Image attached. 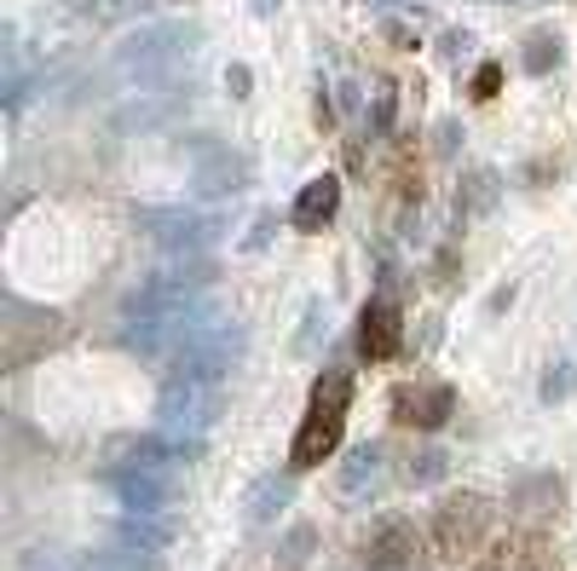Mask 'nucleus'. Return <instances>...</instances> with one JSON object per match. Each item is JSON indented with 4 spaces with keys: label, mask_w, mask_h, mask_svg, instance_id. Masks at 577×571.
Masks as SVG:
<instances>
[{
    "label": "nucleus",
    "mask_w": 577,
    "mask_h": 571,
    "mask_svg": "<svg viewBox=\"0 0 577 571\" xmlns=\"http://www.w3.org/2000/svg\"><path fill=\"white\" fill-rule=\"evenodd\" d=\"M249 156H237L231 144H214V139H197L191 144V186L197 196H237L249 186Z\"/></svg>",
    "instance_id": "nucleus-8"
},
{
    "label": "nucleus",
    "mask_w": 577,
    "mask_h": 571,
    "mask_svg": "<svg viewBox=\"0 0 577 571\" xmlns=\"http://www.w3.org/2000/svg\"><path fill=\"white\" fill-rule=\"evenodd\" d=\"M393 110H399L393 87H376V134H393Z\"/></svg>",
    "instance_id": "nucleus-26"
},
{
    "label": "nucleus",
    "mask_w": 577,
    "mask_h": 571,
    "mask_svg": "<svg viewBox=\"0 0 577 571\" xmlns=\"http://www.w3.org/2000/svg\"><path fill=\"white\" fill-rule=\"evenodd\" d=\"M219 398H226V381H197V376H162V404H156V428L179 445L202 451V439L219 421Z\"/></svg>",
    "instance_id": "nucleus-2"
},
{
    "label": "nucleus",
    "mask_w": 577,
    "mask_h": 571,
    "mask_svg": "<svg viewBox=\"0 0 577 571\" xmlns=\"http://www.w3.org/2000/svg\"><path fill=\"white\" fill-rule=\"evenodd\" d=\"M514 508H526L531 520H543V513H554V508H561V479H554V473L519 479V485H514Z\"/></svg>",
    "instance_id": "nucleus-18"
},
{
    "label": "nucleus",
    "mask_w": 577,
    "mask_h": 571,
    "mask_svg": "<svg viewBox=\"0 0 577 571\" xmlns=\"http://www.w3.org/2000/svg\"><path fill=\"white\" fill-rule=\"evenodd\" d=\"M335 214H341V179H335V174L306 179V186H301V196H294V208H289L294 231H306V237H318Z\"/></svg>",
    "instance_id": "nucleus-15"
},
{
    "label": "nucleus",
    "mask_w": 577,
    "mask_h": 571,
    "mask_svg": "<svg viewBox=\"0 0 577 571\" xmlns=\"http://www.w3.org/2000/svg\"><path fill=\"white\" fill-rule=\"evenodd\" d=\"M272 226H277V219H272V214H260V219H254V231L243 237V249H266V237H272Z\"/></svg>",
    "instance_id": "nucleus-29"
},
{
    "label": "nucleus",
    "mask_w": 577,
    "mask_h": 571,
    "mask_svg": "<svg viewBox=\"0 0 577 571\" xmlns=\"http://www.w3.org/2000/svg\"><path fill=\"white\" fill-rule=\"evenodd\" d=\"M243 323L237 318H202L191 335L179 341V353L167 358V370L174 376H197V381H226L237 364H243Z\"/></svg>",
    "instance_id": "nucleus-3"
},
{
    "label": "nucleus",
    "mask_w": 577,
    "mask_h": 571,
    "mask_svg": "<svg viewBox=\"0 0 577 571\" xmlns=\"http://www.w3.org/2000/svg\"><path fill=\"white\" fill-rule=\"evenodd\" d=\"M116 537H122V548H134V555H145V560H162L167 548H174L179 525H174V513H127V508H122Z\"/></svg>",
    "instance_id": "nucleus-14"
},
{
    "label": "nucleus",
    "mask_w": 577,
    "mask_h": 571,
    "mask_svg": "<svg viewBox=\"0 0 577 571\" xmlns=\"http://www.w3.org/2000/svg\"><path fill=\"white\" fill-rule=\"evenodd\" d=\"M134 226L167 254H202L219 237V219L197 214V208H139Z\"/></svg>",
    "instance_id": "nucleus-7"
},
{
    "label": "nucleus",
    "mask_w": 577,
    "mask_h": 571,
    "mask_svg": "<svg viewBox=\"0 0 577 571\" xmlns=\"http://www.w3.org/2000/svg\"><path fill=\"white\" fill-rule=\"evenodd\" d=\"M312 543H318V531H312V525H294L289 537L277 543V560H284V566H306V560H312Z\"/></svg>",
    "instance_id": "nucleus-22"
},
{
    "label": "nucleus",
    "mask_w": 577,
    "mask_h": 571,
    "mask_svg": "<svg viewBox=\"0 0 577 571\" xmlns=\"http://www.w3.org/2000/svg\"><path fill=\"white\" fill-rule=\"evenodd\" d=\"M479 571H561V560L549 555L543 537H531V531H519V537H502L486 560H479Z\"/></svg>",
    "instance_id": "nucleus-16"
},
{
    "label": "nucleus",
    "mask_w": 577,
    "mask_h": 571,
    "mask_svg": "<svg viewBox=\"0 0 577 571\" xmlns=\"http://www.w3.org/2000/svg\"><path fill=\"white\" fill-rule=\"evenodd\" d=\"M497 87H502V64H479L474 69V99H497Z\"/></svg>",
    "instance_id": "nucleus-25"
},
{
    "label": "nucleus",
    "mask_w": 577,
    "mask_h": 571,
    "mask_svg": "<svg viewBox=\"0 0 577 571\" xmlns=\"http://www.w3.org/2000/svg\"><path fill=\"white\" fill-rule=\"evenodd\" d=\"M491 531V503L479 491H462V496H444L434 508V548L444 560H474L479 543Z\"/></svg>",
    "instance_id": "nucleus-4"
},
{
    "label": "nucleus",
    "mask_w": 577,
    "mask_h": 571,
    "mask_svg": "<svg viewBox=\"0 0 577 571\" xmlns=\"http://www.w3.org/2000/svg\"><path fill=\"white\" fill-rule=\"evenodd\" d=\"M347 404H352V376L347 370H324L312 381V404H306V421L289 445V468H318L341 451V433H347Z\"/></svg>",
    "instance_id": "nucleus-1"
},
{
    "label": "nucleus",
    "mask_w": 577,
    "mask_h": 571,
    "mask_svg": "<svg viewBox=\"0 0 577 571\" xmlns=\"http://www.w3.org/2000/svg\"><path fill=\"white\" fill-rule=\"evenodd\" d=\"M404 346V312L393 294H376V301H364L359 312V353L369 364H387Z\"/></svg>",
    "instance_id": "nucleus-13"
},
{
    "label": "nucleus",
    "mask_w": 577,
    "mask_h": 571,
    "mask_svg": "<svg viewBox=\"0 0 577 571\" xmlns=\"http://www.w3.org/2000/svg\"><path fill=\"white\" fill-rule=\"evenodd\" d=\"M191 456H197L191 445L167 439L162 428L156 433H122L104 445V473L110 468H179V462H191Z\"/></svg>",
    "instance_id": "nucleus-9"
},
{
    "label": "nucleus",
    "mask_w": 577,
    "mask_h": 571,
    "mask_svg": "<svg viewBox=\"0 0 577 571\" xmlns=\"http://www.w3.org/2000/svg\"><path fill=\"white\" fill-rule=\"evenodd\" d=\"M289 479H277V473H266V479H260V485L249 491V503H243V520L254 525V531H266L272 520H277V513H284L289 508Z\"/></svg>",
    "instance_id": "nucleus-17"
},
{
    "label": "nucleus",
    "mask_w": 577,
    "mask_h": 571,
    "mask_svg": "<svg viewBox=\"0 0 577 571\" xmlns=\"http://www.w3.org/2000/svg\"><path fill=\"white\" fill-rule=\"evenodd\" d=\"M76 571H145L134 548H99V555H87Z\"/></svg>",
    "instance_id": "nucleus-23"
},
{
    "label": "nucleus",
    "mask_w": 577,
    "mask_h": 571,
    "mask_svg": "<svg viewBox=\"0 0 577 571\" xmlns=\"http://www.w3.org/2000/svg\"><path fill=\"white\" fill-rule=\"evenodd\" d=\"M191 41H197V24H156V29H139L134 41L122 47V76H162L174 69L179 59H191Z\"/></svg>",
    "instance_id": "nucleus-6"
},
{
    "label": "nucleus",
    "mask_w": 577,
    "mask_h": 571,
    "mask_svg": "<svg viewBox=\"0 0 577 571\" xmlns=\"http://www.w3.org/2000/svg\"><path fill=\"white\" fill-rule=\"evenodd\" d=\"M537 398H543V404H561V398H572V364H549V370H543V381H537Z\"/></svg>",
    "instance_id": "nucleus-24"
},
{
    "label": "nucleus",
    "mask_w": 577,
    "mask_h": 571,
    "mask_svg": "<svg viewBox=\"0 0 577 571\" xmlns=\"http://www.w3.org/2000/svg\"><path fill=\"white\" fill-rule=\"evenodd\" d=\"M381 35H387L393 47H404V52L416 47V29H411V24H399V17H387V24H381Z\"/></svg>",
    "instance_id": "nucleus-27"
},
{
    "label": "nucleus",
    "mask_w": 577,
    "mask_h": 571,
    "mask_svg": "<svg viewBox=\"0 0 577 571\" xmlns=\"http://www.w3.org/2000/svg\"><path fill=\"white\" fill-rule=\"evenodd\" d=\"M381 491H387V451H381V445L347 451V462L335 468V496H341V503H352V508H369Z\"/></svg>",
    "instance_id": "nucleus-12"
},
{
    "label": "nucleus",
    "mask_w": 577,
    "mask_h": 571,
    "mask_svg": "<svg viewBox=\"0 0 577 571\" xmlns=\"http://www.w3.org/2000/svg\"><path fill=\"white\" fill-rule=\"evenodd\" d=\"M104 485L127 513H174L185 496L179 468H110Z\"/></svg>",
    "instance_id": "nucleus-5"
},
{
    "label": "nucleus",
    "mask_w": 577,
    "mask_h": 571,
    "mask_svg": "<svg viewBox=\"0 0 577 571\" xmlns=\"http://www.w3.org/2000/svg\"><path fill=\"white\" fill-rule=\"evenodd\" d=\"M451 416H456V393L444 381H404V386H393V421H404V428L434 433Z\"/></svg>",
    "instance_id": "nucleus-10"
},
{
    "label": "nucleus",
    "mask_w": 577,
    "mask_h": 571,
    "mask_svg": "<svg viewBox=\"0 0 577 571\" xmlns=\"http://www.w3.org/2000/svg\"><path fill=\"white\" fill-rule=\"evenodd\" d=\"M554 64H561V35H554V29H537L531 41H526V69H531V76H549Z\"/></svg>",
    "instance_id": "nucleus-20"
},
{
    "label": "nucleus",
    "mask_w": 577,
    "mask_h": 571,
    "mask_svg": "<svg viewBox=\"0 0 577 571\" xmlns=\"http://www.w3.org/2000/svg\"><path fill=\"white\" fill-rule=\"evenodd\" d=\"M364 555H369V571H422V531L404 520V513H387V520L369 531Z\"/></svg>",
    "instance_id": "nucleus-11"
},
{
    "label": "nucleus",
    "mask_w": 577,
    "mask_h": 571,
    "mask_svg": "<svg viewBox=\"0 0 577 571\" xmlns=\"http://www.w3.org/2000/svg\"><path fill=\"white\" fill-rule=\"evenodd\" d=\"M451 473V456H444L439 445H427L411 456V485H439V479Z\"/></svg>",
    "instance_id": "nucleus-21"
},
{
    "label": "nucleus",
    "mask_w": 577,
    "mask_h": 571,
    "mask_svg": "<svg viewBox=\"0 0 577 571\" xmlns=\"http://www.w3.org/2000/svg\"><path fill=\"white\" fill-rule=\"evenodd\" d=\"M226 87H231V99H249V87H254L249 64H231V69H226Z\"/></svg>",
    "instance_id": "nucleus-28"
},
{
    "label": "nucleus",
    "mask_w": 577,
    "mask_h": 571,
    "mask_svg": "<svg viewBox=\"0 0 577 571\" xmlns=\"http://www.w3.org/2000/svg\"><path fill=\"white\" fill-rule=\"evenodd\" d=\"M497 174L491 168H474L468 174V186H462V196H456V214H486V208H497Z\"/></svg>",
    "instance_id": "nucleus-19"
}]
</instances>
